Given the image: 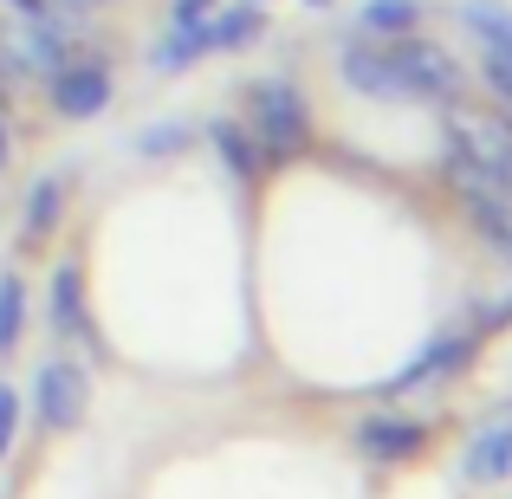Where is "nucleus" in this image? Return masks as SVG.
<instances>
[{
	"instance_id": "obj_1",
	"label": "nucleus",
	"mask_w": 512,
	"mask_h": 499,
	"mask_svg": "<svg viewBox=\"0 0 512 499\" xmlns=\"http://www.w3.org/2000/svg\"><path fill=\"white\" fill-rule=\"evenodd\" d=\"M331 72L344 91L370 104H467L474 72L461 65V52L441 46L428 33H402V39H363V33H338L331 46Z\"/></svg>"
},
{
	"instance_id": "obj_2",
	"label": "nucleus",
	"mask_w": 512,
	"mask_h": 499,
	"mask_svg": "<svg viewBox=\"0 0 512 499\" xmlns=\"http://www.w3.org/2000/svg\"><path fill=\"white\" fill-rule=\"evenodd\" d=\"M240 104H247V130L253 143H260L266 169H292L305 150H312V98H305V85L292 72H266V78H247V91H240Z\"/></svg>"
},
{
	"instance_id": "obj_3",
	"label": "nucleus",
	"mask_w": 512,
	"mask_h": 499,
	"mask_svg": "<svg viewBox=\"0 0 512 499\" xmlns=\"http://www.w3.org/2000/svg\"><path fill=\"white\" fill-rule=\"evenodd\" d=\"M111 98H117L111 59H104V52H85V46L46 78V104H52V117H65V124H91V117H104Z\"/></svg>"
},
{
	"instance_id": "obj_4",
	"label": "nucleus",
	"mask_w": 512,
	"mask_h": 499,
	"mask_svg": "<svg viewBox=\"0 0 512 499\" xmlns=\"http://www.w3.org/2000/svg\"><path fill=\"white\" fill-rule=\"evenodd\" d=\"M78 52V13H39L20 20L13 33H0V59L13 78H52Z\"/></svg>"
},
{
	"instance_id": "obj_5",
	"label": "nucleus",
	"mask_w": 512,
	"mask_h": 499,
	"mask_svg": "<svg viewBox=\"0 0 512 499\" xmlns=\"http://www.w3.org/2000/svg\"><path fill=\"white\" fill-rule=\"evenodd\" d=\"M33 409H39V422L59 428V435L85 422V409H91V376H85V363H78V357H46V363H39V376H33Z\"/></svg>"
},
{
	"instance_id": "obj_6",
	"label": "nucleus",
	"mask_w": 512,
	"mask_h": 499,
	"mask_svg": "<svg viewBox=\"0 0 512 499\" xmlns=\"http://www.w3.org/2000/svg\"><path fill=\"white\" fill-rule=\"evenodd\" d=\"M480 350V337L474 331H441V337H428L422 350H415V363H402L396 376L383 383V396L396 402V396H415V389H428V383H441V376H461L467 370V357Z\"/></svg>"
},
{
	"instance_id": "obj_7",
	"label": "nucleus",
	"mask_w": 512,
	"mask_h": 499,
	"mask_svg": "<svg viewBox=\"0 0 512 499\" xmlns=\"http://www.w3.org/2000/svg\"><path fill=\"white\" fill-rule=\"evenodd\" d=\"M357 448H363V461H376V467H402V461H415V454L428 448V422L396 415V409H376V415L357 422Z\"/></svg>"
},
{
	"instance_id": "obj_8",
	"label": "nucleus",
	"mask_w": 512,
	"mask_h": 499,
	"mask_svg": "<svg viewBox=\"0 0 512 499\" xmlns=\"http://www.w3.org/2000/svg\"><path fill=\"white\" fill-rule=\"evenodd\" d=\"M512 474V402L500 415L474 428V441L461 448V487H500Z\"/></svg>"
},
{
	"instance_id": "obj_9",
	"label": "nucleus",
	"mask_w": 512,
	"mask_h": 499,
	"mask_svg": "<svg viewBox=\"0 0 512 499\" xmlns=\"http://www.w3.org/2000/svg\"><path fill=\"white\" fill-rule=\"evenodd\" d=\"M46 318H52V337H59V344H98V331H91V305H85V266H78V260L52 266Z\"/></svg>"
},
{
	"instance_id": "obj_10",
	"label": "nucleus",
	"mask_w": 512,
	"mask_h": 499,
	"mask_svg": "<svg viewBox=\"0 0 512 499\" xmlns=\"http://www.w3.org/2000/svg\"><path fill=\"white\" fill-rule=\"evenodd\" d=\"M454 195H461V214L480 234V247L500 253V260L512 266V195L493 188V182H454Z\"/></svg>"
},
{
	"instance_id": "obj_11",
	"label": "nucleus",
	"mask_w": 512,
	"mask_h": 499,
	"mask_svg": "<svg viewBox=\"0 0 512 499\" xmlns=\"http://www.w3.org/2000/svg\"><path fill=\"white\" fill-rule=\"evenodd\" d=\"M266 26H273V7H260V0H221L214 20H208V59H227V52L260 46Z\"/></svg>"
},
{
	"instance_id": "obj_12",
	"label": "nucleus",
	"mask_w": 512,
	"mask_h": 499,
	"mask_svg": "<svg viewBox=\"0 0 512 499\" xmlns=\"http://www.w3.org/2000/svg\"><path fill=\"white\" fill-rule=\"evenodd\" d=\"M65 201H72V175H65V169L33 175V188H26V214H20V240H26V247H39V240L59 234Z\"/></svg>"
},
{
	"instance_id": "obj_13",
	"label": "nucleus",
	"mask_w": 512,
	"mask_h": 499,
	"mask_svg": "<svg viewBox=\"0 0 512 499\" xmlns=\"http://www.w3.org/2000/svg\"><path fill=\"white\" fill-rule=\"evenodd\" d=\"M208 150H214V163H221L234 182H260L266 175V156H260V143H253V130L240 124V117H208Z\"/></svg>"
},
{
	"instance_id": "obj_14",
	"label": "nucleus",
	"mask_w": 512,
	"mask_h": 499,
	"mask_svg": "<svg viewBox=\"0 0 512 499\" xmlns=\"http://www.w3.org/2000/svg\"><path fill=\"white\" fill-rule=\"evenodd\" d=\"M422 20H428V0H357L350 7V33H363V39L422 33Z\"/></svg>"
},
{
	"instance_id": "obj_15",
	"label": "nucleus",
	"mask_w": 512,
	"mask_h": 499,
	"mask_svg": "<svg viewBox=\"0 0 512 499\" xmlns=\"http://www.w3.org/2000/svg\"><path fill=\"white\" fill-rule=\"evenodd\" d=\"M454 20H461V33L480 52H506L512 59V0H461Z\"/></svg>"
},
{
	"instance_id": "obj_16",
	"label": "nucleus",
	"mask_w": 512,
	"mask_h": 499,
	"mask_svg": "<svg viewBox=\"0 0 512 499\" xmlns=\"http://www.w3.org/2000/svg\"><path fill=\"white\" fill-rule=\"evenodd\" d=\"M201 59H208V26H201V33H175V26H163L156 46L143 52V65H150L156 78H182V72H195Z\"/></svg>"
},
{
	"instance_id": "obj_17",
	"label": "nucleus",
	"mask_w": 512,
	"mask_h": 499,
	"mask_svg": "<svg viewBox=\"0 0 512 499\" xmlns=\"http://www.w3.org/2000/svg\"><path fill=\"white\" fill-rule=\"evenodd\" d=\"M201 143V130L188 124V117H156V124H143L137 137H130V150L143 156V163H175V156H188Z\"/></svg>"
},
{
	"instance_id": "obj_18",
	"label": "nucleus",
	"mask_w": 512,
	"mask_h": 499,
	"mask_svg": "<svg viewBox=\"0 0 512 499\" xmlns=\"http://www.w3.org/2000/svg\"><path fill=\"white\" fill-rule=\"evenodd\" d=\"M26 337V279L0 273V357H13Z\"/></svg>"
},
{
	"instance_id": "obj_19",
	"label": "nucleus",
	"mask_w": 512,
	"mask_h": 499,
	"mask_svg": "<svg viewBox=\"0 0 512 499\" xmlns=\"http://www.w3.org/2000/svg\"><path fill=\"white\" fill-rule=\"evenodd\" d=\"M214 7H221V0H169L163 26H175V33H201V26L214 20Z\"/></svg>"
},
{
	"instance_id": "obj_20",
	"label": "nucleus",
	"mask_w": 512,
	"mask_h": 499,
	"mask_svg": "<svg viewBox=\"0 0 512 499\" xmlns=\"http://www.w3.org/2000/svg\"><path fill=\"white\" fill-rule=\"evenodd\" d=\"M13 435H20V396L0 383V461L13 454Z\"/></svg>"
},
{
	"instance_id": "obj_21",
	"label": "nucleus",
	"mask_w": 512,
	"mask_h": 499,
	"mask_svg": "<svg viewBox=\"0 0 512 499\" xmlns=\"http://www.w3.org/2000/svg\"><path fill=\"white\" fill-rule=\"evenodd\" d=\"M0 7H7L13 20H39V13H59L52 0H0Z\"/></svg>"
},
{
	"instance_id": "obj_22",
	"label": "nucleus",
	"mask_w": 512,
	"mask_h": 499,
	"mask_svg": "<svg viewBox=\"0 0 512 499\" xmlns=\"http://www.w3.org/2000/svg\"><path fill=\"white\" fill-rule=\"evenodd\" d=\"M13 85H20V78H13V72H7V59H0V111L13 104Z\"/></svg>"
},
{
	"instance_id": "obj_23",
	"label": "nucleus",
	"mask_w": 512,
	"mask_h": 499,
	"mask_svg": "<svg viewBox=\"0 0 512 499\" xmlns=\"http://www.w3.org/2000/svg\"><path fill=\"white\" fill-rule=\"evenodd\" d=\"M13 163V130H7V117H0V169Z\"/></svg>"
},
{
	"instance_id": "obj_24",
	"label": "nucleus",
	"mask_w": 512,
	"mask_h": 499,
	"mask_svg": "<svg viewBox=\"0 0 512 499\" xmlns=\"http://www.w3.org/2000/svg\"><path fill=\"white\" fill-rule=\"evenodd\" d=\"M299 7H305V13H331V7H338V0H299Z\"/></svg>"
},
{
	"instance_id": "obj_25",
	"label": "nucleus",
	"mask_w": 512,
	"mask_h": 499,
	"mask_svg": "<svg viewBox=\"0 0 512 499\" xmlns=\"http://www.w3.org/2000/svg\"><path fill=\"white\" fill-rule=\"evenodd\" d=\"M260 7H273V0H260Z\"/></svg>"
}]
</instances>
